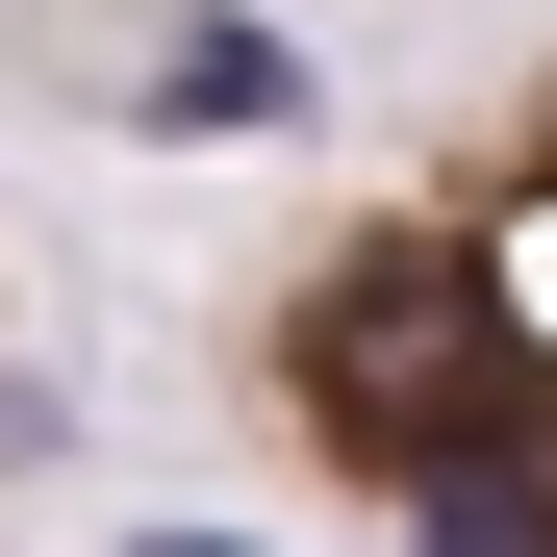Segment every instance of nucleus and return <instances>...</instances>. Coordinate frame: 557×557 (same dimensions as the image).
Segmentation results:
<instances>
[{"mask_svg": "<svg viewBox=\"0 0 557 557\" xmlns=\"http://www.w3.org/2000/svg\"><path fill=\"white\" fill-rule=\"evenodd\" d=\"M228 406L381 532H557V51L253 253Z\"/></svg>", "mask_w": 557, "mask_h": 557, "instance_id": "nucleus-1", "label": "nucleus"}, {"mask_svg": "<svg viewBox=\"0 0 557 557\" xmlns=\"http://www.w3.org/2000/svg\"><path fill=\"white\" fill-rule=\"evenodd\" d=\"M0 456H26V355H0Z\"/></svg>", "mask_w": 557, "mask_h": 557, "instance_id": "nucleus-2", "label": "nucleus"}]
</instances>
